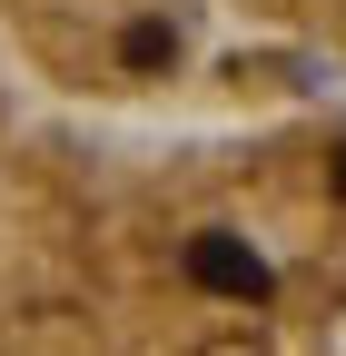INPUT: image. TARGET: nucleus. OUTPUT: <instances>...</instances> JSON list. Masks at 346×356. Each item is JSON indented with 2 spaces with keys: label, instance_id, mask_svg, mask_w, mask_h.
I'll return each instance as SVG.
<instances>
[{
  "label": "nucleus",
  "instance_id": "nucleus-1",
  "mask_svg": "<svg viewBox=\"0 0 346 356\" xmlns=\"http://www.w3.org/2000/svg\"><path fill=\"white\" fill-rule=\"evenodd\" d=\"M188 277H198L208 297H247V307H257V297H267V257H257L247 238H228V228H198V238H188Z\"/></svg>",
  "mask_w": 346,
  "mask_h": 356
},
{
  "label": "nucleus",
  "instance_id": "nucleus-2",
  "mask_svg": "<svg viewBox=\"0 0 346 356\" xmlns=\"http://www.w3.org/2000/svg\"><path fill=\"white\" fill-rule=\"evenodd\" d=\"M119 60L129 70H168V60H179V30H168V20H129L119 30Z\"/></svg>",
  "mask_w": 346,
  "mask_h": 356
},
{
  "label": "nucleus",
  "instance_id": "nucleus-3",
  "mask_svg": "<svg viewBox=\"0 0 346 356\" xmlns=\"http://www.w3.org/2000/svg\"><path fill=\"white\" fill-rule=\"evenodd\" d=\"M336 198H346V149H336Z\"/></svg>",
  "mask_w": 346,
  "mask_h": 356
}]
</instances>
